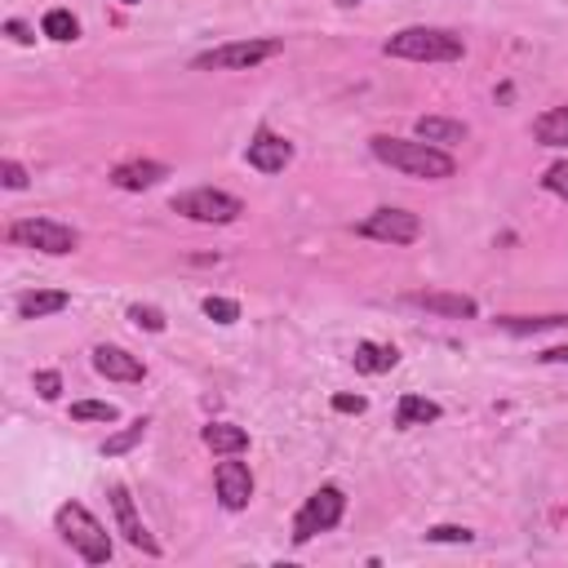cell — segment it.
I'll return each instance as SVG.
<instances>
[{
	"instance_id": "1",
	"label": "cell",
	"mask_w": 568,
	"mask_h": 568,
	"mask_svg": "<svg viewBox=\"0 0 568 568\" xmlns=\"http://www.w3.org/2000/svg\"><path fill=\"white\" fill-rule=\"evenodd\" d=\"M369 152L374 161H382L387 169L404 174V178H426V182H445L458 174V161L436 147V142H422V138H391V133H374L369 138Z\"/></svg>"
},
{
	"instance_id": "2",
	"label": "cell",
	"mask_w": 568,
	"mask_h": 568,
	"mask_svg": "<svg viewBox=\"0 0 568 568\" xmlns=\"http://www.w3.org/2000/svg\"><path fill=\"white\" fill-rule=\"evenodd\" d=\"M387 58H404V62H462L466 45L462 36L445 32V27H404L382 45Z\"/></svg>"
},
{
	"instance_id": "3",
	"label": "cell",
	"mask_w": 568,
	"mask_h": 568,
	"mask_svg": "<svg viewBox=\"0 0 568 568\" xmlns=\"http://www.w3.org/2000/svg\"><path fill=\"white\" fill-rule=\"evenodd\" d=\"M54 529H58V537L76 551L85 564H107L111 559V533L94 520L90 507H81V502L58 507L54 511Z\"/></svg>"
},
{
	"instance_id": "4",
	"label": "cell",
	"mask_w": 568,
	"mask_h": 568,
	"mask_svg": "<svg viewBox=\"0 0 568 568\" xmlns=\"http://www.w3.org/2000/svg\"><path fill=\"white\" fill-rule=\"evenodd\" d=\"M169 209L191 218V223H204V227H227L245 213V200L232 196V191H218V187H191V191L174 196Z\"/></svg>"
},
{
	"instance_id": "5",
	"label": "cell",
	"mask_w": 568,
	"mask_h": 568,
	"mask_svg": "<svg viewBox=\"0 0 568 568\" xmlns=\"http://www.w3.org/2000/svg\"><path fill=\"white\" fill-rule=\"evenodd\" d=\"M10 245L19 249H36V253H49V258H67V253H76L81 249V236L76 227H67L58 218H19L10 223Z\"/></svg>"
},
{
	"instance_id": "6",
	"label": "cell",
	"mask_w": 568,
	"mask_h": 568,
	"mask_svg": "<svg viewBox=\"0 0 568 568\" xmlns=\"http://www.w3.org/2000/svg\"><path fill=\"white\" fill-rule=\"evenodd\" d=\"M342 516H346V493H342L338 484H320V488L307 497V502H303V511L294 516V546H307L311 537L338 529Z\"/></svg>"
},
{
	"instance_id": "7",
	"label": "cell",
	"mask_w": 568,
	"mask_h": 568,
	"mask_svg": "<svg viewBox=\"0 0 568 568\" xmlns=\"http://www.w3.org/2000/svg\"><path fill=\"white\" fill-rule=\"evenodd\" d=\"M284 45L280 40H232V45H218V49H204L196 54V71H253L262 67L267 58H275Z\"/></svg>"
},
{
	"instance_id": "8",
	"label": "cell",
	"mask_w": 568,
	"mask_h": 568,
	"mask_svg": "<svg viewBox=\"0 0 568 568\" xmlns=\"http://www.w3.org/2000/svg\"><path fill=\"white\" fill-rule=\"evenodd\" d=\"M355 236H365V240H378V245H413L422 236V218L409 209H374L365 223H355Z\"/></svg>"
},
{
	"instance_id": "9",
	"label": "cell",
	"mask_w": 568,
	"mask_h": 568,
	"mask_svg": "<svg viewBox=\"0 0 568 568\" xmlns=\"http://www.w3.org/2000/svg\"><path fill=\"white\" fill-rule=\"evenodd\" d=\"M213 493H218L223 511H245L253 502V471L245 462H236V453L223 458L213 466Z\"/></svg>"
},
{
	"instance_id": "10",
	"label": "cell",
	"mask_w": 568,
	"mask_h": 568,
	"mask_svg": "<svg viewBox=\"0 0 568 568\" xmlns=\"http://www.w3.org/2000/svg\"><path fill=\"white\" fill-rule=\"evenodd\" d=\"M245 161H249V169H258V174H284V169L294 165V142L262 125V129L249 138Z\"/></svg>"
},
{
	"instance_id": "11",
	"label": "cell",
	"mask_w": 568,
	"mask_h": 568,
	"mask_svg": "<svg viewBox=\"0 0 568 568\" xmlns=\"http://www.w3.org/2000/svg\"><path fill=\"white\" fill-rule=\"evenodd\" d=\"M111 511H116V529L125 533V542L133 546V551H142L147 559H161V542L147 533V524L138 520V507H133V497H129V488L125 484H111Z\"/></svg>"
},
{
	"instance_id": "12",
	"label": "cell",
	"mask_w": 568,
	"mask_h": 568,
	"mask_svg": "<svg viewBox=\"0 0 568 568\" xmlns=\"http://www.w3.org/2000/svg\"><path fill=\"white\" fill-rule=\"evenodd\" d=\"M404 303L431 311V316H445V320H475V316H480L475 298H466V294H445V289H417V294H409Z\"/></svg>"
},
{
	"instance_id": "13",
	"label": "cell",
	"mask_w": 568,
	"mask_h": 568,
	"mask_svg": "<svg viewBox=\"0 0 568 568\" xmlns=\"http://www.w3.org/2000/svg\"><path fill=\"white\" fill-rule=\"evenodd\" d=\"M94 369L107 378V382H142L147 378V365L129 355L125 346H94Z\"/></svg>"
},
{
	"instance_id": "14",
	"label": "cell",
	"mask_w": 568,
	"mask_h": 568,
	"mask_svg": "<svg viewBox=\"0 0 568 568\" xmlns=\"http://www.w3.org/2000/svg\"><path fill=\"white\" fill-rule=\"evenodd\" d=\"M200 440H204V449L209 453H218V458H240L245 449H249V431L245 426H236V422H209V426H200Z\"/></svg>"
},
{
	"instance_id": "15",
	"label": "cell",
	"mask_w": 568,
	"mask_h": 568,
	"mask_svg": "<svg viewBox=\"0 0 568 568\" xmlns=\"http://www.w3.org/2000/svg\"><path fill=\"white\" fill-rule=\"evenodd\" d=\"M161 178H169V165H161V161H125V165L111 169V182L120 191H147Z\"/></svg>"
},
{
	"instance_id": "16",
	"label": "cell",
	"mask_w": 568,
	"mask_h": 568,
	"mask_svg": "<svg viewBox=\"0 0 568 568\" xmlns=\"http://www.w3.org/2000/svg\"><path fill=\"white\" fill-rule=\"evenodd\" d=\"M351 365H355V374L378 378V374H391L400 365V351L391 342H360V346H355V355H351Z\"/></svg>"
},
{
	"instance_id": "17",
	"label": "cell",
	"mask_w": 568,
	"mask_h": 568,
	"mask_svg": "<svg viewBox=\"0 0 568 568\" xmlns=\"http://www.w3.org/2000/svg\"><path fill=\"white\" fill-rule=\"evenodd\" d=\"M493 324L502 329V333H511V338H537V333L564 329L568 316H564V311H551V316H497Z\"/></svg>"
},
{
	"instance_id": "18",
	"label": "cell",
	"mask_w": 568,
	"mask_h": 568,
	"mask_svg": "<svg viewBox=\"0 0 568 568\" xmlns=\"http://www.w3.org/2000/svg\"><path fill=\"white\" fill-rule=\"evenodd\" d=\"M67 294L62 289H27L19 294V320H45V316H58L67 311Z\"/></svg>"
},
{
	"instance_id": "19",
	"label": "cell",
	"mask_w": 568,
	"mask_h": 568,
	"mask_svg": "<svg viewBox=\"0 0 568 568\" xmlns=\"http://www.w3.org/2000/svg\"><path fill=\"white\" fill-rule=\"evenodd\" d=\"M413 129L422 142H436V147H453V142H462L471 133L462 120H449V116H422Z\"/></svg>"
},
{
	"instance_id": "20",
	"label": "cell",
	"mask_w": 568,
	"mask_h": 568,
	"mask_svg": "<svg viewBox=\"0 0 568 568\" xmlns=\"http://www.w3.org/2000/svg\"><path fill=\"white\" fill-rule=\"evenodd\" d=\"M440 404L436 400H426V395H400V409H395V426H404V431H409V426H426V422H440Z\"/></svg>"
},
{
	"instance_id": "21",
	"label": "cell",
	"mask_w": 568,
	"mask_h": 568,
	"mask_svg": "<svg viewBox=\"0 0 568 568\" xmlns=\"http://www.w3.org/2000/svg\"><path fill=\"white\" fill-rule=\"evenodd\" d=\"M533 138L542 147H568V103L564 107H551L533 120Z\"/></svg>"
},
{
	"instance_id": "22",
	"label": "cell",
	"mask_w": 568,
	"mask_h": 568,
	"mask_svg": "<svg viewBox=\"0 0 568 568\" xmlns=\"http://www.w3.org/2000/svg\"><path fill=\"white\" fill-rule=\"evenodd\" d=\"M40 36L67 45V40H76V36H81V23H76V14H71V10H49V14L40 19Z\"/></svg>"
},
{
	"instance_id": "23",
	"label": "cell",
	"mask_w": 568,
	"mask_h": 568,
	"mask_svg": "<svg viewBox=\"0 0 568 568\" xmlns=\"http://www.w3.org/2000/svg\"><path fill=\"white\" fill-rule=\"evenodd\" d=\"M147 426H152L147 417L129 422L125 431H116V436H107V440H103V449H98V453H103V458H120V453H129L133 445H142V436H147Z\"/></svg>"
},
{
	"instance_id": "24",
	"label": "cell",
	"mask_w": 568,
	"mask_h": 568,
	"mask_svg": "<svg viewBox=\"0 0 568 568\" xmlns=\"http://www.w3.org/2000/svg\"><path fill=\"white\" fill-rule=\"evenodd\" d=\"M71 417H76V422H116L120 409L111 400H76V404H71Z\"/></svg>"
},
{
	"instance_id": "25",
	"label": "cell",
	"mask_w": 568,
	"mask_h": 568,
	"mask_svg": "<svg viewBox=\"0 0 568 568\" xmlns=\"http://www.w3.org/2000/svg\"><path fill=\"white\" fill-rule=\"evenodd\" d=\"M426 542H436V546H466V542H475V533L462 529V524H436V529H426Z\"/></svg>"
},
{
	"instance_id": "26",
	"label": "cell",
	"mask_w": 568,
	"mask_h": 568,
	"mask_svg": "<svg viewBox=\"0 0 568 568\" xmlns=\"http://www.w3.org/2000/svg\"><path fill=\"white\" fill-rule=\"evenodd\" d=\"M204 316L213 320V324H236L240 320V303L236 298H204Z\"/></svg>"
},
{
	"instance_id": "27",
	"label": "cell",
	"mask_w": 568,
	"mask_h": 568,
	"mask_svg": "<svg viewBox=\"0 0 568 568\" xmlns=\"http://www.w3.org/2000/svg\"><path fill=\"white\" fill-rule=\"evenodd\" d=\"M542 187L551 191V196H559V200H568V161H555L546 174H542Z\"/></svg>"
},
{
	"instance_id": "28",
	"label": "cell",
	"mask_w": 568,
	"mask_h": 568,
	"mask_svg": "<svg viewBox=\"0 0 568 568\" xmlns=\"http://www.w3.org/2000/svg\"><path fill=\"white\" fill-rule=\"evenodd\" d=\"M129 320L138 329H147V333H165V316L156 307H129Z\"/></svg>"
},
{
	"instance_id": "29",
	"label": "cell",
	"mask_w": 568,
	"mask_h": 568,
	"mask_svg": "<svg viewBox=\"0 0 568 568\" xmlns=\"http://www.w3.org/2000/svg\"><path fill=\"white\" fill-rule=\"evenodd\" d=\"M32 387L40 391V400H58V395H62V374H54V369H40V374L32 378Z\"/></svg>"
},
{
	"instance_id": "30",
	"label": "cell",
	"mask_w": 568,
	"mask_h": 568,
	"mask_svg": "<svg viewBox=\"0 0 568 568\" xmlns=\"http://www.w3.org/2000/svg\"><path fill=\"white\" fill-rule=\"evenodd\" d=\"M0 182H5L10 191H23L32 178H27V169H23L19 161H5V165H0Z\"/></svg>"
},
{
	"instance_id": "31",
	"label": "cell",
	"mask_w": 568,
	"mask_h": 568,
	"mask_svg": "<svg viewBox=\"0 0 568 568\" xmlns=\"http://www.w3.org/2000/svg\"><path fill=\"white\" fill-rule=\"evenodd\" d=\"M333 409H338V413H355V417H360L369 404H365V395H333Z\"/></svg>"
},
{
	"instance_id": "32",
	"label": "cell",
	"mask_w": 568,
	"mask_h": 568,
	"mask_svg": "<svg viewBox=\"0 0 568 568\" xmlns=\"http://www.w3.org/2000/svg\"><path fill=\"white\" fill-rule=\"evenodd\" d=\"M5 32H10L19 45H32V40H36V36H32V27H27V23H19V19H10V23H5Z\"/></svg>"
},
{
	"instance_id": "33",
	"label": "cell",
	"mask_w": 568,
	"mask_h": 568,
	"mask_svg": "<svg viewBox=\"0 0 568 568\" xmlns=\"http://www.w3.org/2000/svg\"><path fill=\"white\" fill-rule=\"evenodd\" d=\"M542 365H568V346H551V351H542L537 355Z\"/></svg>"
},
{
	"instance_id": "34",
	"label": "cell",
	"mask_w": 568,
	"mask_h": 568,
	"mask_svg": "<svg viewBox=\"0 0 568 568\" xmlns=\"http://www.w3.org/2000/svg\"><path fill=\"white\" fill-rule=\"evenodd\" d=\"M338 5H365V0H338Z\"/></svg>"
},
{
	"instance_id": "35",
	"label": "cell",
	"mask_w": 568,
	"mask_h": 568,
	"mask_svg": "<svg viewBox=\"0 0 568 568\" xmlns=\"http://www.w3.org/2000/svg\"><path fill=\"white\" fill-rule=\"evenodd\" d=\"M120 5H142V0H120Z\"/></svg>"
}]
</instances>
